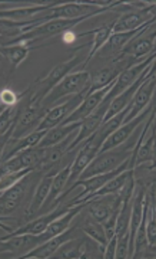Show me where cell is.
<instances>
[{"label": "cell", "mask_w": 156, "mask_h": 259, "mask_svg": "<svg viewBox=\"0 0 156 259\" xmlns=\"http://www.w3.org/2000/svg\"><path fill=\"white\" fill-rule=\"evenodd\" d=\"M86 98V94H77L74 97H70L67 98L66 101L56 105V107H52L49 111L46 112L45 118L42 120L39 128L40 131H47V130H52L63 124V121H66L69 118V115L82 104V101Z\"/></svg>", "instance_id": "obj_6"}, {"label": "cell", "mask_w": 156, "mask_h": 259, "mask_svg": "<svg viewBox=\"0 0 156 259\" xmlns=\"http://www.w3.org/2000/svg\"><path fill=\"white\" fill-rule=\"evenodd\" d=\"M46 134V131H40L36 130L33 133H30L28 136L22 137V139H12L6 143V146L2 148V163L9 160V158L15 157L16 154L28 150V148L37 147L40 144V141L43 140Z\"/></svg>", "instance_id": "obj_15"}, {"label": "cell", "mask_w": 156, "mask_h": 259, "mask_svg": "<svg viewBox=\"0 0 156 259\" xmlns=\"http://www.w3.org/2000/svg\"><path fill=\"white\" fill-rule=\"evenodd\" d=\"M138 139L130 141V143L126 141L125 144H122L119 147L99 153L96 157L93 158L92 163L85 168V171L81 175L79 180H85V179L98 176V175H105V173H109V171H113V170L119 168L126 160L130 158Z\"/></svg>", "instance_id": "obj_1"}, {"label": "cell", "mask_w": 156, "mask_h": 259, "mask_svg": "<svg viewBox=\"0 0 156 259\" xmlns=\"http://www.w3.org/2000/svg\"><path fill=\"white\" fill-rule=\"evenodd\" d=\"M147 32H150V33H156V19L150 23V26L147 28Z\"/></svg>", "instance_id": "obj_31"}, {"label": "cell", "mask_w": 156, "mask_h": 259, "mask_svg": "<svg viewBox=\"0 0 156 259\" xmlns=\"http://www.w3.org/2000/svg\"><path fill=\"white\" fill-rule=\"evenodd\" d=\"M79 37L77 33H74L73 29H70V30H66L64 33H62V42H63L64 45H72L76 42V39Z\"/></svg>", "instance_id": "obj_29"}, {"label": "cell", "mask_w": 156, "mask_h": 259, "mask_svg": "<svg viewBox=\"0 0 156 259\" xmlns=\"http://www.w3.org/2000/svg\"><path fill=\"white\" fill-rule=\"evenodd\" d=\"M149 26H150V23H146V25L135 29V30H130V32L112 33V36H110L109 40L106 42V45L98 52V56L102 58V59H112V61H115V59L122 54V51L128 47L129 44H130L135 37L138 36L139 33H142L143 30H146Z\"/></svg>", "instance_id": "obj_11"}, {"label": "cell", "mask_w": 156, "mask_h": 259, "mask_svg": "<svg viewBox=\"0 0 156 259\" xmlns=\"http://www.w3.org/2000/svg\"><path fill=\"white\" fill-rule=\"evenodd\" d=\"M116 66H106V68H102L101 71H96L95 74H92L91 78V88L88 91V95L99 91L102 88H106L109 83L118 79V76L122 74V71L128 66H118V64H115Z\"/></svg>", "instance_id": "obj_19"}, {"label": "cell", "mask_w": 156, "mask_h": 259, "mask_svg": "<svg viewBox=\"0 0 156 259\" xmlns=\"http://www.w3.org/2000/svg\"><path fill=\"white\" fill-rule=\"evenodd\" d=\"M35 171V168H25L20 171H13L9 175H2L0 176V192H5L10 189L13 185H16L18 182H20L25 176H28L29 173Z\"/></svg>", "instance_id": "obj_24"}, {"label": "cell", "mask_w": 156, "mask_h": 259, "mask_svg": "<svg viewBox=\"0 0 156 259\" xmlns=\"http://www.w3.org/2000/svg\"><path fill=\"white\" fill-rule=\"evenodd\" d=\"M43 156V147H32L22 151L16 154L15 157L9 158L6 161L2 163V175H9L13 171H20L25 168H35L37 170V167L40 164V160Z\"/></svg>", "instance_id": "obj_10"}, {"label": "cell", "mask_w": 156, "mask_h": 259, "mask_svg": "<svg viewBox=\"0 0 156 259\" xmlns=\"http://www.w3.org/2000/svg\"><path fill=\"white\" fill-rule=\"evenodd\" d=\"M77 229V226H73V228H69L67 231L63 232V233H60V235H57L55 238H52V239H49L45 243H42V245H39L37 248H35L33 250H30L29 253H26L25 256H22V259H49V258H53V255H55L57 249L66 243L67 241H70V239H73L76 238L73 235V232Z\"/></svg>", "instance_id": "obj_14"}, {"label": "cell", "mask_w": 156, "mask_h": 259, "mask_svg": "<svg viewBox=\"0 0 156 259\" xmlns=\"http://www.w3.org/2000/svg\"><path fill=\"white\" fill-rule=\"evenodd\" d=\"M59 5L57 2H49V3H30V5H22L16 8H8L2 9V19H12V20H19V22H26L36 18L37 15L52 9L53 6Z\"/></svg>", "instance_id": "obj_16"}, {"label": "cell", "mask_w": 156, "mask_h": 259, "mask_svg": "<svg viewBox=\"0 0 156 259\" xmlns=\"http://www.w3.org/2000/svg\"><path fill=\"white\" fill-rule=\"evenodd\" d=\"M115 82H116V81H113L112 83H109L106 88H102L99 91L91 94V95H86V98L83 100L82 104L69 115L67 120L63 121V125L64 124H72V122H79V121H83L85 118H88V117L98 108V105L106 98V95L112 91Z\"/></svg>", "instance_id": "obj_13"}, {"label": "cell", "mask_w": 156, "mask_h": 259, "mask_svg": "<svg viewBox=\"0 0 156 259\" xmlns=\"http://www.w3.org/2000/svg\"><path fill=\"white\" fill-rule=\"evenodd\" d=\"M113 33V22L110 25H106V26H102V28H98L92 30V32H83L79 36H85V35H93L92 39V45H91V49H89V54L86 56V61H85V65H88L89 61H92L93 56L98 55V52L101 51L102 48L106 45V42L109 40V37L112 36Z\"/></svg>", "instance_id": "obj_20"}, {"label": "cell", "mask_w": 156, "mask_h": 259, "mask_svg": "<svg viewBox=\"0 0 156 259\" xmlns=\"http://www.w3.org/2000/svg\"><path fill=\"white\" fill-rule=\"evenodd\" d=\"M47 111L49 110L43 105L42 100H39L36 97H32L26 104V107L23 108L20 117H19V121L16 124V128H15L12 139H22V137L30 134V133L36 131L42 120L45 118Z\"/></svg>", "instance_id": "obj_4"}, {"label": "cell", "mask_w": 156, "mask_h": 259, "mask_svg": "<svg viewBox=\"0 0 156 259\" xmlns=\"http://www.w3.org/2000/svg\"><path fill=\"white\" fill-rule=\"evenodd\" d=\"M153 108H155V107L150 104L145 111H142L139 114L136 118H133V120L129 121V122L122 124L119 128L116 130L115 133H112L109 137L105 140V143H103V146H102L99 153H103V151H108V150H112V148H116L119 147V146H122V144H125V143L130 139V136L135 134V131H136V128H138L139 125H140L142 122H145V120L149 118V115L152 114Z\"/></svg>", "instance_id": "obj_8"}, {"label": "cell", "mask_w": 156, "mask_h": 259, "mask_svg": "<svg viewBox=\"0 0 156 259\" xmlns=\"http://www.w3.org/2000/svg\"><path fill=\"white\" fill-rule=\"evenodd\" d=\"M35 171L29 173L28 176L23 177L20 182L12 186L8 190L0 192V213H2V218L10 216L12 213L18 210V207L20 204L23 203L26 192H28L29 189V185H30V179L33 177Z\"/></svg>", "instance_id": "obj_7"}, {"label": "cell", "mask_w": 156, "mask_h": 259, "mask_svg": "<svg viewBox=\"0 0 156 259\" xmlns=\"http://www.w3.org/2000/svg\"><path fill=\"white\" fill-rule=\"evenodd\" d=\"M86 245L88 241L85 238H73L70 241L63 243L53 258L56 259H74V258H83L85 252H86Z\"/></svg>", "instance_id": "obj_23"}, {"label": "cell", "mask_w": 156, "mask_h": 259, "mask_svg": "<svg viewBox=\"0 0 156 259\" xmlns=\"http://www.w3.org/2000/svg\"><path fill=\"white\" fill-rule=\"evenodd\" d=\"M22 98H23V93L18 95L15 91H12L10 88H2V91H0V105H2V110L18 107L20 101H22Z\"/></svg>", "instance_id": "obj_25"}, {"label": "cell", "mask_w": 156, "mask_h": 259, "mask_svg": "<svg viewBox=\"0 0 156 259\" xmlns=\"http://www.w3.org/2000/svg\"><path fill=\"white\" fill-rule=\"evenodd\" d=\"M149 75H150V76H156V58H155V61H153V64H152V66H150Z\"/></svg>", "instance_id": "obj_30"}, {"label": "cell", "mask_w": 156, "mask_h": 259, "mask_svg": "<svg viewBox=\"0 0 156 259\" xmlns=\"http://www.w3.org/2000/svg\"><path fill=\"white\" fill-rule=\"evenodd\" d=\"M56 173H57V170L52 168L47 173H45V176L40 177V180L37 182L36 189H35V192L32 194V199L29 202V206L26 207V210H25V219H26V222L35 219L37 214H39V212L43 209L47 197L50 194V189H52V183H53V179H55Z\"/></svg>", "instance_id": "obj_9"}, {"label": "cell", "mask_w": 156, "mask_h": 259, "mask_svg": "<svg viewBox=\"0 0 156 259\" xmlns=\"http://www.w3.org/2000/svg\"><path fill=\"white\" fill-rule=\"evenodd\" d=\"M49 239H52V236L47 232L16 235L2 241V255L8 253V258H22Z\"/></svg>", "instance_id": "obj_5"}, {"label": "cell", "mask_w": 156, "mask_h": 259, "mask_svg": "<svg viewBox=\"0 0 156 259\" xmlns=\"http://www.w3.org/2000/svg\"><path fill=\"white\" fill-rule=\"evenodd\" d=\"M116 250H118V238L113 236L108 245L105 246V250H103V258L105 259H115L116 258Z\"/></svg>", "instance_id": "obj_28"}, {"label": "cell", "mask_w": 156, "mask_h": 259, "mask_svg": "<svg viewBox=\"0 0 156 259\" xmlns=\"http://www.w3.org/2000/svg\"><path fill=\"white\" fill-rule=\"evenodd\" d=\"M156 90V76H150L146 75V79L142 82V85L139 87V90L135 94V98L132 101V108L125 118V122H129L133 118H136L139 114L142 111H145L147 107L150 105L152 98H153V94ZM123 122V124H125Z\"/></svg>", "instance_id": "obj_12"}, {"label": "cell", "mask_w": 156, "mask_h": 259, "mask_svg": "<svg viewBox=\"0 0 156 259\" xmlns=\"http://www.w3.org/2000/svg\"><path fill=\"white\" fill-rule=\"evenodd\" d=\"M79 229L88 236L91 238L93 242H96L98 245H101L103 250H105V246L108 245V236L105 233V229H103V225L101 222H98L95 218H92L91 214L85 219L82 222V225L79 226Z\"/></svg>", "instance_id": "obj_22"}, {"label": "cell", "mask_w": 156, "mask_h": 259, "mask_svg": "<svg viewBox=\"0 0 156 259\" xmlns=\"http://www.w3.org/2000/svg\"><path fill=\"white\" fill-rule=\"evenodd\" d=\"M81 65L85 66V61H83V58L81 55H74L70 59L63 61V62H60L59 65H56L55 68L46 76L37 79L36 82L32 85V90L35 91L33 97H36V98L43 101L46 98L47 94L50 93L57 83L62 82L67 75L74 72V69L77 66H81Z\"/></svg>", "instance_id": "obj_3"}, {"label": "cell", "mask_w": 156, "mask_h": 259, "mask_svg": "<svg viewBox=\"0 0 156 259\" xmlns=\"http://www.w3.org/2000/svg\"><path fill=\"white\" fill-rule=\"evenodd\" d=\"M72 163H73V160L69 161L67 164H64V166H62L57 170L55 179H53V183H52L50 194H49L46 203H45L42 210L50 212L52 207H55V204L59 200V197L63 194L64 189L67 187V183H69V177H70V171H72Z\"/></svg>", "instance_id": "obj_17"}, {"label": "cell", "mask_w": 156, "mask_h": 259, "mask_svg": "<svg viewBox=\"0 0 156 259\" xmlns=\"http://www.w3.org/2000/svg\"><path fill=\"white\" fill-rule=\"evenodd\" d=\"M118 213H119V209H115V210L109 214V218H108V219H105V221L102 222V225H103V229H105V233H106V236H108V241H110L113 236H116Z\"/></svg>", "instance_id": "obj_27"}, {"label": "cell", "mask_w": 156, "mask_h": 259, "mask_svg": "<svg viewBox=\"0 0 156 259\" xmlns=\"http://www.w3.org/2000/svg\"><path fill=\"white\" fill-rule=\"evenodd\" d=\"M81 125H82V121L79 122H72V124H60L55 128L47 130L46 134L43 140L40 141L39 147H52V146H56L59 143H62L67 137H70L73 133L79 131L81 130Z\"/></svg>", "instance_id": "obj_18"}, {"label": "cell", "mask_w": 156, "mask_h": 259, "mask_svg": "<svg viewBox=\"0 0 156 259\" xmlns=\"http://www.w3.org/2000/svg\"><path fill=\"white\" fill-rule=\"evenodd\" d=\"M32 51L30 45L26 44H16V45H2V56L5 59L9 61V64L12 65V72H15L19 66L22 65V62L28 58V55Z\"/></svg>", "instance_id": "obj_21"}, {"label": "cell", "mask_w": 156, "mask_h": 259, "mask_svg": "<svg viewBox=\"0 0 156 259\" xmlns=\"http://www.w3.org/2000/svg\"><path fill=\"white\" fill-rule=\"evenodd\" d=\"M91 78L92 74L88 71H77L67 75L62 82H59L55 88L47 94L46 98L43 100V105L47 110L52 108L53 104H57L60 100H67L70 97H74L77 94H86L91 88Z\"/></svg>", "instance_id": "obj_2"}, {"label": "cell", "mask_w": 156, "mask_h": 259, "mask_svg": "<svg viewBox=\"0 0 156 259\" xmlns=\"http://www.w3.org/2000/svg\"><path fill=\"white\" fill-rule=\"evenodd\" d=\"M146 235L149 245H156V216L153 212L152 200L149 202L146 212Z\"/></svg>", "instance_id": "obj_26"}, {"label": "cell", "mask_w": 156, "mask_h": 259, "mask_svg": "<svg viewBox=\"0 0 156 259\" xmlns=\"http://www.w3.org/2000/svg\"><path fill=\"white\" fill-rule=\"evenodd\" d=\"M152 166L156 168V140H155V146H153V158H152Z\"/></svg>", "instance_id": "obj_32"}]
</instances>
